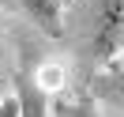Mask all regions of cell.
I'll return each mask as SVG.
<instances>
[{
	"label": "cell",
	"mask_w": 124,
	"mask_h": 117,
	"mask_svg": "<svg viewBox=\"0 0 124 117\" xmlns=\"http://www.w3.org/2000/svg\"><path fill=\"white\" fill-rule=\"evenodd\" d=\"M0 117H19V102H15V94H0Z\"/></svg>",
	"instance_id": "cell-6"
},
{
	"label": "cell",
	"mask_w": 124,
	"mask_h": 117,
	"mask_svg": "<svg viewBox=\"0 0 124 117\" xmlns=\"http://www.w3.org/2000/svg\"><path fill=\"white\" fill-rule=\"evenodd\" d=\"M15 102H19V117H49V109H53V98H49V91L41 87V79L34 76L30 68H19L15 72Z\"/></svg>",
	"instance_id": "cell-3"
},
{
	"label": "cell",
	"mask_w": 124,
	"mask_h": 117,
	"mask_svg": "<svg viewBox=\"0 0 124 117\" xmlns=\"http://www.w3.org/2000/svg\"><path fill=\"white\" fill-rule=\"evenodd\" d=\"M49 117H101V109L90 94H79V98H56Z\"/></svg>",
	"instance_id": "cell-5"
},
{
	"label": "cell",
	"mask_w": 124,
	"mask_h": 117,
	"mask_svg": "<svg viewBox=\"0 0 124 117\" xmlns=\"http://www.w3.org/2000/svg\"><path fill=\"white\" fill-rule=\"evenodd\" d=\"M60 4H75V0H60Z\"/></svg>",
	"instance_id": "cell-7"
},
{
	"label": "cell",
	"mask_w": 124,
	"mask_h": 117,
	"mask_svg": "<svg viewBox=\"0 0 124 117\" xmlns=\"http://www.w3.org/2000/svg\"><path fill=\"white\" fill-rule=\"evenodd\" d=\"M23 15L38 27L45 38H60L64 34V4L60 0H15Z\"/></svg>",
	"instance_id": "cell-4"
},
{
	"label": "cell",
	"mask_w": 124,
	"mask_h": 117,
	"mask_svg": "<svg viewBox=\"0 0 124 117\" xmlns=\"http://www.w3.org/2000/svg\"><path fill=\"white\" fill-rule=\"evenodd\" d=\"M90 98L124 113V53H116L113 61H105L90 76Z\"/></svg>",
	"instance_id": "cell-2"
},
{
	"label": "cell",
	"mask_w": 124,
	"mask_h": 117,
	"mask_svg": "<svg viewBox=\"0 0 124 117\" xmlns=\"http://www.w3.org/2000/svg\"><path fill=\"white\" fill-rule=\"evenodd\" d=\"M120 53H124V42H120Z\"/></svg>",
	"instance_id": "cell-8"
},
{
	"label": "cell",
	"mask_w": 124,
	"mask_h": 117,
	"mask_svg": "<svg viewBox=\"0 0 124 117\" xmlns=\"http://www.w3.org/2000/svg\"><path fill=\"white\" fill-rule=\"evenodd\" d=\"M124 42V0H86V30L83 49L94 64H105L120 53Z\"/></svg>",
	"instance_id": "cell-1"
}]
</instances>
